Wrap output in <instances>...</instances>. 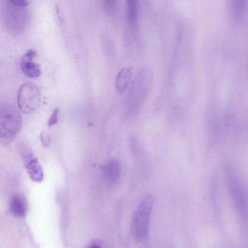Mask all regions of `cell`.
Here are the masks:
<instances>
[{
  "label": "cell",
  "instance_id": "14",
  "mask_svg": "<svg viewBox=\"0 0 248 248\" xmlns=\"http://www.w3.org/2000/svg\"><path fill=\"white\" fill-rule=\"evenodd\" d=\"M103 7L105 12L109 15H114L117 13L119 7V2L117 0H105Z\"/></svg>",
  "mask_w": 248,
  "mask_h": 248
},
{
  "label": "cell",
  "instance_id": "12",
  "mask_svg": "<svg viewBox=\"0 0 248 248\" xmlns=\"http://www.w3.org/2000/svg\"><path fill=\"white\" fill-rule=\"evenodd\" d=\"M138 18V3L135 0L127 1V18L130 28L135 30Z\"/></svg>",
  "mask_w": 248,
  "mask_h": 248
},
{
  "label": "cell",
  "instance_id": "15",
  "mask_svg": "<svg viewBox=\"0 0 248 248\" xmlns=\"http://www.w3.org/2000/svg\"><path fill=\"white\" fill-rule=\"evenodd\" d=\"M40 139L44 148L48 147L51 141V138L50 135L43 132L40 135Z\"/></svg>",
  "mask_w": 248,
  "mask_h": 248
},
{
  "label": "cell",
  "instance_id": "1",
  "mask_svg": "<svg viewBox=\"0 0 248 248\" xmlns=\"http://www.w3.org/2000/svg\"><path fill=\"white\" fill-rule=\"evenodd\" d=\"M223 166L226 185L233 205L238 213L246 217L248 211V196L245 185L229 160H225Z\"/></svg>",
  "mask_w": 248,
  "mask_h": 248
},
{
  "label": "cell",
  "instance_id": "4",
  "mask_svg": "<svg viewBox=\"0 0 248 248\" xmlns=\"http://www.w3.org/2000/svg\"><path fill=\"white\" fill-rule=\"evenodd\" d=\"M18 110L10 104L0 105V138L8 139L18 132L22 124Z\"/></svg>",
  "mask_w": 248,
  "mask_h": 248
},
{
  "label": "cell",
  "instance_id": "11",
  "mask_svg": "<svg viewBox=\"0 0 248 248\" xmlns=\"http://www.w3.org/2000/svg\"><path fill=\"white\" fill-rule=\"evenodd\" d=\"M132 76V69L130 67L124 68L118 73L116 79V88L117 92L123 94L126 90Z\"/></svg>",
  "mask_w": 248,
  "mask_h": 248
},
{
  "label": "cell",
  "instance_id": "5",
  "mask_svg": "<svg viewBox=\"0 0 248 248\" xmlns=\"http://www.w3.org/2000/svg\"><path fill=\"white\" fill-rule=\"evenodd\" d=\"M16 147L30 179L34 182H42L43 171L31 147L26 142L19 141Z\"/></svg>",
  "mask_w": 248,
  "mask_h": 248
},
{
  "label": "cell",
  "instance_id": "9",
  "mask_svg": "<svg viewBox=\"0 0 248 248\" xmlns=\"http://www.w3.org/2000/svg\"><path fill=\"white\" fill-rule=\"evenodd\" d=\"M121 166L115 159H109L102 168L103 178L105 182L110 186L116 185L121 175Z\"/></svg>",
  "mask_w": 248,
  "mask_h": 248
},
{
  "label": "cell",
  "instance_id": "17",
  "mask_svg": "<svg viewBox=\"0 0 248 248\" xmlns=\"http://www.w3.org/2000/svg\"><path fill=\"white\" fill-rule=\"evenodd\" d=\"M12 3H13L14 4L19 6V7H25L26 6H27L30 1L28 0H10Z\"/></svg>",
  "mask_w": 248,
  "mask_h": 248
},
{
  "label": "cell",
  "instance_id": "18",
  "mask_svg": "<svg viewBox=\"0 0 248 248\" xmlns=\"http://www.w3.org/2000/svg\"><path fill=\"white\" fill-rule=\"evenodd\" d=\"M88 248H101L99 245L96 244H92Z\"/></svg>",
  "mask_w": 248,
  "mask_h": 248
},
{
  "label": "cell",
  "instance_id": "7",
  "mask_svg": "<svg viewBox=\"0 0 248 248\" xmlns=\"http://www.w3.org/2000/svg\"><path fill=\"white\" fill-rule=\"evenodd\" d=\"M5 5L3 14L6 17L7 24L15 31H19L24 28V22L26 21L27 12L24 7L17 6L11 1H8Z\"/></svg>",
  "mask_w": 248,
  "mask_h": 248
},
{
  "label": "cell",
  "instance_id": "10",
  "mask_svg": "<svg viewBox=\"0 0 248 248\" xmlns=\"http://www.w3.org/2000/svg\"><path fill=\"white\" fill-rule=\"evenodd\" d=\"M10 208L15 216L23 217L27 211V201L23 196L18 194H14L10 199Z\"/></svg>",
  "mask_w": 248,
  "mask_h": 248
},
{
  "label": "cell",
  "instance_id": "6",
  "mask_svg": "<svg viewBox=\"0 0 248 248\" xmlns=\"http://www.w3.org/2000/svg\"><path fill=\"white\" fill-rule=\"evenodd\" d=\"M41 99L39 89L34 84L26 83L18 89L17 102L21 111L31 113L39 107Z\"/></svg>",
  "mask_w": 248,
  "mask_h": 248
},
{
  "label": "cell",
  "instance_id": "13",
  "mask_svg": "<svg viewBox=\"0 0 248 248\" xmlns=\"http://www.w3.org/2000/svg\"><path fill=\"white\" fill-rule=\"evenodd\" d=\"M231 8L232 15L235 20L239 21L242 19L246 8L245 1L233 0L231 3Z\"/></svg>",
  "mask_w": 248,
  "mask_h": 248
},
{
  "label": "cell",
  "instance_id": "3",
  "mask_svg": "<svg viewBox=\"0 0 248 248\" xmlns=\"http://www.w3.org/2000/svg\"><path fill=\"white\" fill-rule=\"evenodd\" d=\"M155 197L150 194L145 196L138 205L132 218L131 229L134 239L143 241L147 237Z\"/></svg>",
  "mask_w": 248,
  "mask_h": 248
},
{
  "label": "cell",
  "instance_id": "16",
  "mask_svg": "<svg viewBox=\"0 0 248 248\" xmlns=\"http://www.w3.org/2000/svg\"><path fill=\"white\" fill-rule=\"evenodd\" d=\"M59 112L60 110L58 108H55L53 110L48 121V125L49 127L53 126L57 124Z\"/></svg>",
  "mask_w": 248,
  "mask_h": 248
},
{
  "label": "cell",
  "instance_id": "8",
  "mask_svg": "<svg viewBox=\"0 0 248 248\" xmlns=\"http://www.w3.org/2000/svg\"><path fill=\"white\" fill-rule=\"evenodd\" d=\"M37 56L36 52L32 49L28 50L23 55L20 61L22 72L30 78L39 77L41 73L40 66L33 60Z\"/></svg>",
  "mask_w": 248,
  "mask_h": 248
},
{
  "label": "cell",
  "instance_id": "2",
  "mask_svg": "<svg viewBox=\"0 0 248 248\" xmlns=\"http://www.w3.org/2000/svg\"><path fill=\"white\" fill-rule=\"evenodd\" d=\"M153 81V74L150 69L143 68L137 73L127 98L130 114L135 115L139 113L151 90Z\"/></svg>",
  "mask_w": 248,
  "mask_h": 248
}]
</instances>
